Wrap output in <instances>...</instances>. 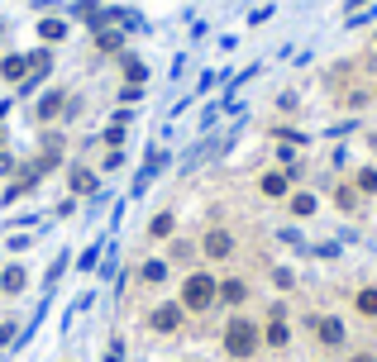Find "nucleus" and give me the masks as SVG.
<instances>
[{"label":"nucleus","instance_id":"nucleus-18","mask_svg":"<svg viewBox=\"0 0 377 362\" xmlns=\"http://www.w3.org/2000/svg\"><path fill=\"white\" fill-rule=\"evenodd\" d=\"M38 34H43L48 43H58V38H67V24H62V19H43V24H38Z\"/></svg>","mask_w":377,"mask_h":362},{"label":"nucleus","instance_id":"nucleus-20","mask_svg":"<svg viewBox=\"0 0 377 362\" xmlns=\"http://www.w3.org/2000/svg\"><path fill=\"white\" fill-rule=\"evenodd\" d=\"M124 77H129V82H134V86H139V82H144V77H148V67H144V62H139V58H124Z\"/></svg>","mask_w":377,"mask_h":362},{"label":"nucleus","instance_id":"nucleus-14","mask_svg":"<svg viewBox=\"0 0 377 362\" xmlns=\"http://www.w3.org/2000/svg\"><path fill=\"white\" fill-rule=\"evenodd\" d=\"M315 210H320V205H315L310 191H296V195H291V215H296V219H310Z\"/></svg>","mask_w":377,"mask_h":362},{"label":"nucleus","instance_id":"nucleus-22","mask_svg":"<svg viewBox=\"0 0 377 362\" xmlns=\"http://www.w3.org/2000/svg\"><path fill=\"white\" fill-rule=\"evenodd\" d=\"M153 234H158V239L172 234V215H158V219H153Z\"/></svg>","mask_w":377,"mask_h":362},{"label":"nucleus","instance_id":"nucleus-15","mask_svg":"<svg viewBox=\"0 0 377 362\" xmlns=\"http://www.w3.org/2000/svg\"><path fill=\"white\" fill-rule=\"evenodd\" d=\"M24 72H29V58H5L0 62V77L5 82H24Z\"/></svg>","mask_w":377,"mask_h":362},{"label":"nucleus","instance_id":"nucleus-26","mask_svg":"<svg viewBox=\"0 0 377 362\" xmlns=\"http://www.w3.org/2000/svg\"><path fill=\"white\" fill-rule=\"evenodd\" d=\"M373 48H377V34H373Z\"/></svg>","mask_w":377,"mask_h":362},{"label":"nucleus","instance_id":"nucleus-12","mask_svg":"<svg viewBox=\"0 0 377 362\" xmlns=\"http://www.w3.org/2000/svg\"><path fill=\"white\" fill-rule=\"evenodd\" d=\"M95 43H100V53H119V48H124V34L105 24V29H95Z\"/></svg>","mask_w":377,"mask_h":362},{"label":"nucleus","instance_id":"nucleus-16","mask_svg":"<svg viewBox=\"0 0 377 362\" xmlns=\"http://www.w3.org/2000/svg\"><path fill=\"white\" fill-rule=\"evenodd\" d=\"M0 291H10V295L24 291V267H5L0 272Z\"/></svg>","mask_w":377,"mask_h":362},{"label":"nucleus","instance_id":"nucleus-19","mask_svg":"<svg viewBox=\"0 0 377 362\" xmlns=\"http://www.w3.org/2000/svg\"><path fill=\"white\" fill-rule=\"evenodd\" d=\"M29 72H53V53H48V48L29 53Z\"/></svg>","mask_w":377,"mask_h":362},{"label":"nucleus","instance_id":"nucleus-6","mask_svg":"<svg viewBox=\"0 0 377 362\" xmlns=\"http://www.w3.org/2000/svg\"><path fill=\"white\" fill-rule=\"evenodd\" d=\"M215 295H220L225 305H244V300H249V286H244L239 276H229V281H220V286H215Z\"/></svg>","mask_w":377,"mask_h":362},{"label":"nucleus","instance_id":"nucleus-3","mask_svg":"<svg viewBox=\"0 0 377 362\" xmlns=\"http://www.w3.org/2000/svg\"><path fill=\"white\" fill-rule=\"evenodd\" d=\"M310 329H315V339L325 343V348H344V319H334V315H320V319H310Z\"/></svg>","mask_w":377,"mask_h":362},{"label":"nucleus","instance_id":"nucleus-5","mask_svg":"<svg viewBox=\"0 0 377 362\" xmlns=\"http://www.w3.org/2000/svg\"><path fill=\"white\" fill-rule=\"evenodd\" d=\"M258 191H263L268 200H282L286 191H291V177H286V172H263V181H258Z\"/></svg>","mask_w":377,"mask_h":362},{"label":"nucleus","instance_id":"nucleus-13","mask_svg":"<svg viewBox=\"0 0 377 362\" xmlns=\"http://www.w3.org/2000/svg\"><path fill=\"white\" fill-rule=\"evenodd\" d=\"M62 105H67V95H62V90L43 95V100H38V119H58V114H62Z\"/></svg>","mask_w":377,"mask_h":362},{"label":"nucleus","instance_id":"nucleus-4","mask_svg":"<svg viewBox=\"0 0 377 362\" xmlns=\"http://www.w3.org/2000/svg\"><path fill=\"white\" fill-rule=\"evenodd\" d=\"M229 253H234V234H229V229H210V234H205V258L225 263Z\"/></svg>","mask_w":377,"mask_h":362},{"label":"nucleus","instance_id":"nucleus-10","mask_svg":"<svg viewBox=\"0 0 377 362\" xmlns=\"http://www.w3.org/2000/svg\"><path fill=\"white\" fill-rule=\"evenodd\" d=\"M263 343H268V348H286V343H291V329H286V319H273V324L263 329Z\"/></svg>","mask_w":377,"mask_h":362},{"label":"nucleus","instance_id":"nucleus-1","mask_svg":"<svg viewBox=\"0 0 377 362\" xmlns=\"http://www.w3.org/2000/svg\"><path fill=\"white\" fill-rule=\"evenodd\" d=\"M258 343H263V334H258L253 319H229V324H225V353H229V358H239V362L253 358Z\"/></svg>","mask_w":377,"mask_h":362},{"label":"nucleus","instance_id":"nucleus-8","mask_svg":"<svg viewBox=\"0 0 377 362\" xmlns=\"http://www.w3.org/2000/svg\"><path fill=\"white\" fill-rule=\"evenodd\" d=\"M354 310H358L363 319H377V286H358V295H354Z\"/></svg>","mask_w":377,"mask_h":362},{"label":"nucleus","instance_id":"nucleus-11","mask_svg":"<svg viewBox=\"0 0 377 362\" xmlns=\"http://www.w3.org/2000/svg\"><path fill=\"white\" fill-rule=\"evenodd\" d=\"M182 324V310L177 305H163V310H153V329H163V334H172Z\"/></svg>","mask_w":377,"mask_h":362},{"label":"nucleus","instance_id":"nucleus-21","mask_svg":"<svg viewBox=\"0 0 377 362\" xmlns=\"http://www.w3.org/2000/svg\"><path fill=\"white\" fill-rule=\"evenodd\" d=\"M144 276H148V281H163V276H168V263H148Z\"/></svg>","mask_w":377,"mask_h":362},{"label":"nucleus","instance_id":"nucleus-9","mask_svg":"<svg viewBox=\"0 0 377 362\" xmlns=\"http://www.w3.org/2000/svg\"><path fill=\"white\" fill-rule=\"evenodd\" d=\"M354 191H358L363 200H373L377 195V167H358V172H354Z\"/></svg>","mask_w":377,"mask_h":362},{"label":"nucleus","instance_id":"nucleus-2","mask_svg":"<svg viewBox=\"0 0 377 362\" xmlns=\"http://www.w3.org/2000/svg\"><path fill=\"white\" fill-rule=\"evenodd\" d=\"M210 305H215V276H205V272L187 276V286H182V310H210Z\"/></svg>","mask_w":377,"mask_h":362},{"label":"nucleus","instance_id":"nucleus-7","mask_svg":"<svg viewBox=\"0 0 377 362\" xmlns=\"http://www.w3.org/2000/svg\"><path fill=\"white\" fill-rule=\"evenodd\" d=\"M334 205H339L344 215H354V210L363 205V195L354 191V181H344V186H334Z\"/></svg>","mask_w":377,"mask_h":362},{"label":"nucleus","instance_id":"nucleus-25","mask_svg":"<svg viewBox=\"0 0 377 362\" xmlns=\"http://www.w3.org/2000/svg\"><path fill=\"white\" fill-rule=\"evenodd\" d=\"M358 5H363V0H349V10H358Z\"/></svg>","mask_w":377,"mask_h":362},{"label":"nucleus","instance_id":"nucleus-24","mask_svg":"<svg viewBox=\"0 0 377 362\" xmlns=\"http://www.w3.org/2000/svg\"><path fill=\"white\" fill-rule=\"evenodd\" d=\"M349 362H377V358H373V353H354Z\"/></svg>","mask_w":377,"mask_h":362},{"label":"nucleus","instance_id":"nucleus-17","mask_svg":"<svg viewBox=\"0 0 377 362\" xmlns=\"http://www.w3.org/2000/svg\"><path fill=\"white\" fill-rule=\"evenodd\" d=\"M72 191H77V195H91L95 191V177L87 172V167H72Z\"/></svg>","mask_w":377,"mask_h":362},{"label":"nucleus","instance_id":"nucleus-23","mask_svg":"<svg viewBox=\"0 0 377 362\" xmlns=\"http://www.w3.org/2000/svg\"><path fill=\"white\" fill-rule=\"evenodd\" d=\"M124 358V348H119V343H110V353H105V362H119Z\"/></svg>","mask_w":377,"mask_h":362}]
</instances>
